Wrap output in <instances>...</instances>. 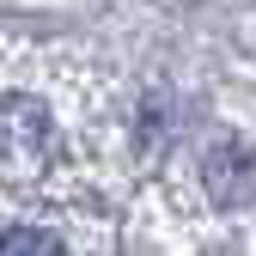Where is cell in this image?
Returning <instances> with one entry per match:
<instances>
[{"mask_svg": "<svg viewBox=\"0 0 256 256\" xmlns=\"http://www.w3.org/2000/svg\"><path fill=\"white\" fill-rule=\"evenodd\" d=\"M0 256H68V250H61V238L37 226H18V232H0Z\"/></svg>", "mask_w": 256, "mask_h": 256, "instance_id": "obj_1", "label": "cell"}]
</instances>
